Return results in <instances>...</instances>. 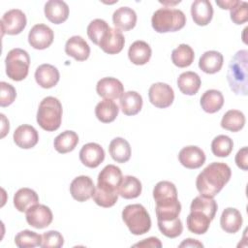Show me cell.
Masks as SVG:
<instances>
[{"mask_svg": "<svg viewBox=\"0 0 248 248\" xmlns=\"http://www.w3.org/2000/svg\"><path fill=\"white\" fill-rule=\"evenodd\" d=\"M60 78L59 71L51 64H42L35 71L36 82L43 88L55 86Z\"/></svg>", "mask_w": 248, "mask_h": 248, "instance_id": "ffe728a7", "label": "cell"}, {"mask_svg": "<svg viewBox=\"0 0 248 248\" xmlns=\"http://www.w3.org/2000/svg\"><path fill=\"white\" fill-rule=\"evenodd\" d=\"M15 243L19 248H33L41 246L42 235L33 231L24 230L16 235Z\"/></svg>", "mask_w": 248, "mask_h": 248, "instance_id": "ab89813d", "label": "cell"}, {"mask_svg": "<svg viewBox=\"0 0 248 248\" xmlns=\"http://www.w3.org/2000/svg\"><path fill=\"white\" fill-rule=\"evenodd\" d=\"M119 104L125 115H136L142 108V97L137 91H127L121 95Z\"/></svg>", "mask_w": 248, "mask_h": 248, "instance_id": "4316f807", "label": "cell"}, {"mask_svg": "<svg viewBox=\"0 0 248 248\" xmlns=\"http://www.w3.org/2000/svg\"><path fill=\"white\" fill-rule=\"evenodd\" d=\"M186 16L181 10L171 7L160 8L151 17L153 29L158 33L175 32L185 26Z\"/></svg>", "mask_w": 248, "mask_h": 248, "instance_id": "277c9868", "label": "cell"}, {"mask_svg": "<svg viewBox=\"0 0 248 248\" xmlns=\"http://www.w3.org/2000/svg\"><path fill=\"white\" fill-rule=\"evenodd\" d=\"M118 196V192H108L96 187L92 198L96 204H98L99 206L111 207L116 203Z\"/></svg>", "mask_w": 248, "mask_h": 248, "instance_id": "ee69618b", "label": "cell"}, {"mask_svg": "<svg viewBox=\"0 0 248 248\" xmlns=\"http://www.w3.org/2000/svg\"><path fill=\"white\" fill-rule=\"evenodd\" d=\"M96 91L98 95L104 99L115 100L120 98L124 93V86L119 79L107 77L98 80Z\"/></svg>", "mask_w": 248, "mask_h": 248, "instance_id": "5bb4252c", "label": "cell"}, {"mask_svg": "<svg viewBox=\"0 0 248 248\" xmlns=\"http://www.w3.org/2000/svg\"><path fill=\"white\" fill-rule=\"evenodd\" d=\"M125 38L122 32L116 28H111L105 34L99 43V46L108 54L119 53L124 46Z\"/></svg>", "mask_w": 248, "mask_h": 248, "instance_id": "e0dca14e", "label": "cell"}, {"mask_svg": "<svg viewBox=\"0 0 248 248\" xmlns=\"http://www.w3.org/2000/svg\"><path fill=\"white\" fill-rule=\"evenodd\" d=\"M233 148L232 140L226 135L215 137L211 142V151L216 157H227Z\"/></svg>", "mask_w": 248, "mask_h": 248, "instance_id": "f35d334b", "label": "cell"}, {"mask_svg": "<svg viewBox=\"0 0 248 248\" xmlns=\"http://www.w3.org/2000/svg\"><path fill=\"white\" fill-rule=\"evenodd\" d=\"M181 211V204L178 200L162 204H156V215L157 221L161 220H171L177 218Z\"/></svg>", "mask_w": 248, "mask_h": 248, "instance_id": "60d3db41", "label": "cell"}, {"mask_svg": "<svg viewBox=\"0 0 248 248\" xmlns=\"http://www.w3.org/2000/svg\"><path fill=\"white\" fill-rule=\"evenodd\" d=\"M93 180L87 175H79L73 179L70 185V193L78 202H83L93 197L95 192Z\"/></svg>", "mask_w": 248, "mask_h": 248, "instance_id": "8fae6325", "label": "cell"}, {"mask_svg": "<svg viewBox=\"0 0 248 248\" xmlns=\"http://www.w3.org/2000/svg\"><path fill=\"white\" fill-rule=\"evenodd\" d=\"M105 159L103 147L96 142L84 144L79 151L80 162L88 168H97Z\"/></svg>", "mask_w": 248, "mask_h": 248, "instance_id": "9a60e30c", "label": "cell"}, {"mask_svg": "<svg viewBox=\"0 0 248 248\" xmlns=\"http://www.w3.org/2000/svg\"><path fill=\"white\" fill-rule=\"evenodd\" d=\"M150 103L159 108L170 107L174 100V92L170 85L165 82L153 83L148 90Z\"/></svg>", "mask_w": 248, "mask_h": 248, "instance_id": "ba28073f", "label": "cell"}, {"mask_svg": "<svg viewBox=\"0 0 248 248\" xmlns=\"http://www.w3.org/2000/svg\"><path fill=\"white\" fill-rule=\"evenodd\" d=\"M1 117H2V134H1V138H4L5 135L9 132L10 125H9V120L5 117V115L3 113H1Z\"/></svg>", "mask_w": 248, "mask_h": 248, "instance_id": "f5cc1de1", "label": "cell"}, {"mask_svg": "<svg viewBox=\"0 0 248 248\" xmlns=\"http://www.w3.org/2000/svg\"><path fill=\"white\" fill-rule=\"evenodd\" d=\"M5 65L8 78L15 81L23 80L29 72V54L22 48H13L5 58Z\"/></svg>", "mask_w": 248, "mask_h": 248, "instance_id": "8992f818", "label": "cell"}, {"mask_svg": "<svg viewBox=\"0 0 248 248\" xmlns=\"http://www.w3.org/2000/svg\"><path fill=\"white\" fill-rule=\"evenodd\" d=\"M238 1L237 0H229V1H216V4L220 6L222 9L225 10H231L232 7L236 5Z\"/></svg>", "mask_w": 248, "mask_h": 248, "instance_id": "816d5d0a", "label": "cell"}, {"mask_svg": "<svg viewBox=\"0 0 248 248\" xmlns=\"http://www.w3.org/2000/svg\"><path fill=\"white\" fill-rule=\"evenodd\" d=\"M45 16L54 24H60L69 16V6L62 0H49L45 4Z\"/></svg>", "mask_w": 248, "mask_h": 248, "instance_id": "ac0fdd59", "label": "cell"}, {"mask_svg": "<svg viewBox=\"0 0 248 248\" xmlns=\"http://www.w3.org/2000/svg\"><path fill=\"white\" fill-rule=\"evenodd\" d=\"M53 39L52 29L43 23L35 24L28 33V43L36 49L47 48L52 44Z\"/></svg>", "mask_w": 248, "mask_h": 248, "instance_id": "30bf717a", "label": "cell"}, {"mask_svg": "<svg viewBox=\"0 0 248 248\" xmlns=\"http://www.w3.org/2000/svg\"><path fill=\"white\" fill-rule=\"evenodd\" d=\"M153 199L156 204L170 202L178 200L175 185L167 180L158 182L153 189Z\"/></svg>", "mask_w": 248, "mask_h": 248, "instance_id": "d4e9b609", "label": "cell"}, {"mask_svg": "<svg viewBox=\"0 0 248 248\" xmlns=\"http://www.w3.org/2000/svg\"><path fill=\"white\" fill-rule=\"evenodd\" d=\"M212 220L203 212L193 210L187 217L186 223L188 230L196 234H203L207 232Z\"/></svg>", "mask_w": 248, "mask_h": 248, "instance_id": "f546056e", "label": "cell"}, {"mask_svg": "<svg viewBox=\"0 0 248 248\" xmlns=\"http://www.w3.org/2000/svg\"><path fill=\"white\" fill-rule=\"evenodd\" d=\"M0 23L2 34L16 35L25 28L27 19L21 10L12 9L3 15Z\"/></svg>", "mask_w": 248, "mask_h": 248, "instance_id": "52a82bcc", "label": "cell"}, {"mask_svg": "<svg viewBox=\"0 0 248 248\" xmlns=\"http://www.w3.org/2000/svg\"><path fill=\"white\" fill-rule=\"evenodd\" d=\"M242 222L241 213L233 207L225 208L220 217L221 228L228 233L237 232L242 226Z\"/></svg>", "mask_w": 248, "mask_h": 248, "instance_id": "603a6c76", "label": "cell"}, {"mask_svg": "<svg viewBox=\"0 0 248 248\" xmlns=\"http://www.w3.org/2000/svg\"><path fill=\"white\" fill-rule=\"evenodd\" d=\"M141 189V182L137 177L132 175H125L119 184L118 194L127 200L136 199L140 195Z\"/></svg>", "mask_w": 248, "mask_h": 248, "instance_id": "836d02e7", "label": "cell"}, {"mask_svg": "<svg viewBox=\"0 0 248 248\" xmlns=\"http://www.w3.org/2000/svg\"><path fill=\"white\" fill-rule=\"evenodd\" d=\"M191 16L197 25H207L213 16V8L208 0H195L191 5Z\"/></svg>", "mask_w": 248, "mask_h": 248, "instance_id": "44dd1931", "label": "cell"}, {"mask_svg": "<svg viewBox=\"0 0 248 248\" xmlns=\"http://www.w3.org/2000/svg\"><path fill=\"white\" fill-rule=\"evenodd\" d=\"M121 170L114 165H107L98 174V188L108 191V192H118L119 184L122 180Z\"/></svg>", "mask_w": 248, "mask_h": 248, "instance_id": "9c48e42d", "label": "cell"}, {"mask_svg": "<svg viewBox=\"0 0 248 248\" xmlns=\"http://www.w3.org/2000/svg\"><path fill=\"white\" fill-rule=\"evenodd\" d=\"M223 55L216 50L205 51L199 60V68L206 74H215L223 66Z\"/></svg>", "mask_w": 248, "mask_h": 248, "instance_id": "83f0119b", "label": "cell"}, {"mask_svg": "<svg viewBox=\"0 0 248 248\" xmlns=\"http://www.w3.org/2000/svg\"><path fill=\"white\" fill-rule=\"evenodd\" d=\"M218 205L213 198H208L204 196L196 197L190 205V210H199L205 213L211 220L214 219Z\"/></svg>", "mask_w": 248, "mask_h": 248, "instance_id": "74e56055", "label": "cell"}, {"mask_svg": "<svg viewBox=\"0 0 248 248\" xmlns=\"http://www.w3.org/2000/svg\"><path fill=\"white\" fill-rule=\"evenodd\" d=\"M231 19L235 24H242L248 20V8L247 3L238 1L234 7L230 10Z\"/></svg>", "mask_w": 248, "mask_h": 248, "instance_id": "bcb514c9", "label": "cell"}, {"mask_svg": "<svg viewBox=\"0 0 248 248\" xmlns=\"http://www.w3.org/2000/svg\"><path fill=\"white\" fill-rule=\"evenodd\" d=\"M53 215L50 208L45 204H35L26 211L27 223L35 229H44L52 222Z\"/></svg>", "mask_w": 248, "mask_h": 248, "instance_id": "7c38bea8", "label": "cell"}, {"mask_svg": "<svg viewBox=\"0 0 248 248\" xmlns=\"http://www.w3.org/2000/svg\"><path fill=\"white\" fill-rule=\"evenodd\" d=\"M122 220L135 235L147 232L151 228V219L145 207L140 203L129 204L122 210Z\"/></svg>", "mask_w": 248, "mask_h": 248, "instance_id": "5b68a950", "label": "cell"}, {"mask_svg": "<svg viewBox=\"0 0 248 248\" xmlns=\"http://www.w3.org/2000/svg\"><path fill=\"white\" fill-rule=\"evenodd\" d=\"M0 88H1V94H0V106L2 108L10 106L16 97V88L5 81L0 82Z\"/></svg>", "mask_w": 248, "mask_h": 248, "instance_id": "7dc6e473", "label": "cell"}, {"mask_svg": "<svg viewBox=\"0 0 248 248\" xmlns=\"http://www.w3.org/2000/svg\"><path fill=\"white\" fill-rule=\"evenodd\" d=\"M63 244L64 238L57 231H48L42 235L41 247L43 248H59L62 247Z\"/></svg>", "mask_w": 248, "mask_h": 248, "instance_id": "f6af8a7d", "label": "cell"}, {"mask_svg": "<svg viewBox=\"0 0 248 248\" xmlns=\"http://www.w3.org/2000/svg\"><path fill=\"white\" fill-rule=\"evenodd\" d=\"M178 160L180 164L187 169H199L205 162V154L199 146L189 145L179 151Z\"/></svg>", "mask_w": 248, "mask_h": 248, "instance_id": "4fadbf2b", "label": "cell"}, {"mask_svg": "<svg viewBox=\"0 0 248 248\" xmlns=\"http://www.w3.org/2000/svg\"><path fill=\"white\" fill-rule=\"evenodd\" d=\"M65 52L67 55L78 61H84L89 57L90 46L80 36H72L65 44Z\"/></svg>", "mask_w": 248, "mask_h": 248, "instance_id": "d6986e66", "label": "cell"}, {"mask_svg": "<svg viewBox=\"0 0 248 248\" xmlns=\"http://www.w3.org/2000/svg\"><path fill=\"white\" fill-rule=\"evenodd\" d=\"M202 108L207 113H214L221 109L224 105L223 94L216 89L206 90L201 97Z\"/></svg>", "mask_w": 248, "mask_h": 248, "instance_id": "4dcf8cb0", "label": "cell"}, {"mask_svg": "<svg viewBox=\"0 0 248 248\" xmlns=\"http://www.w3.org/2000/svg\"><path fill=\"white\" fill-rule=\"evenodd\" d=\"M157 222L160 232L169 238H175L182 233L183 226L179 217L171 220H159Z\"/></svg>", "mask_w": 248, "mask_h": 248, "instance_id": "7bdbcfd3", "label": "cell"}, {"mask_svg": "<svg viewBox=\"0 0 248 248\" xmlns=\"http://www.w3.org/2000/svg\"><path fill=\"white\" fill-rule=\"evenodd\" d=\"M231 168L222 162H213L205 167L197 176L196 187L202 196L214 198L229 182Z\"/></svg>", "mask_w": 248, "mask_h": 248, "instance_id": "6da1fadb", "label": "cell"}, {"mask_svg": "<svg viewBox=\"0 0 248 248\" xmlns=\"http://www.w3.org/2000/svg\"><path fill=\"white\" fill-rule=\"evenodd\" d=\"M13 138L15 143L22 149L32 148L39 141V134L37 130L28 124L18 126L14 132Z\"/></svg>", "mask_w": 248, "mask_h": 248, "instance_id": "2e32d148", "label": "cell"}, {"mask_svg": "<svg viewBox=\"0 0 248 248\" xmlns=\"http://www.w3.org/2000/svg\"><path fill=\"white\" fill-rule=\"evenodd\" d=\"M160 3H162V4H170V5H175V4H177V3H180V1H175V2H161L160 1Z\"/></svg>", "mask_w": 248, "mask_h": 248, "instance_id": "db71d44e", "label": "cell"}, {"mask_svg": "<svg viewBox=\"0 0 248 248\" xmlns=\"http://www.w3.org/2000/svg\"><path fill=\"white\" fill-rule=\"evenodd\" d=\"M245 125V115L238 109H230L222 117L221 127L231 132H238Z\"/></svg>", "mask_w": 248, "mask_h": 248, "instance_id": "d590c367", "label": "cell"}, {"mask_svg": "<svg viewBox=\"0 0 248 248\" xmlns=\"http://www.w3.org/2000/svg\"><path fill=\"white\" fill-rule=\"evenodd\" d=\"M195 58V52L193 48L186 44L179 45L171 52V61L172 63L179 67L185 68L190 66Z\"/></svg>", "mask_w": 248, "mask_h": 248, "instance_id": "8d00e7d4", "label": "cell"}, {"mask_svg": "<svg viewBox=\"0 0 248 248\" xmlns=\"http://www.w3.org/2000/svg\"><path fill=\"white\" fill-rule=\"evenodd\" d=\"M247 63L248 51L246 49L238 50L229 63L227 79L230 88L236 95H247Z\"/></svg>", "mask_w": 248, "mask_h": 248, "instance_id": "7a4b0ae2", "label": "cell"}, {"mask_svg": "<svg viewBox=\"0 0 248 248\" xmlns=\"http://www.w3.org/2000/svg\"><path fill=\"white\" fill-rule=\"evenodd\" d=\"M202 84L200 76L192 71H187L179 75L177 78V86L185 95H195L199 91Z\"/></svg>", "mask_w": 248, "mask_h": 248, "instance_id": "f1b7e54d", "label": "cell"}, {"mask_svg": "<svg viewBox=\"0 0 248 248\" xmlns=\"http://www.w3.org/2000/svg\"><path fill=\"white\" fill-rule=\"evenodd\" d=\"M111 158L117 163H126L131 157L130 143L123 138H114L108 146Z\"/></svg>", "mask_w": 248, "mask_h": 248, "instance_id": "1f68e13d", "label": "cell"}, {"mask_svg": "<svg viewBox=\"0 0 248 248\" xmlns=\"http://www.w3.org/2000/svg\"><path fill=\"white\" fill-rule=\"evenodd\" d=\"M133 246L134 247H155V248L158 247V248H160V247H162V243H161L159 238L151 236V237L143 239L140 242H138V243L134 244Z\"/></svg>", "mask_w": 248, "mask_h": 248, "instance_id": "681fc988", "label": "cell"}, {"mask_svg": "<svg viewBox=\"0 0 248 248\" xmlns=\"http://www.w3.org/2000/svg\"><path fill=\"white\" fill-rule=\"evenodd\" d=\"M112 22L116 29L129 31L136 26L137 14L132 8L120 7L112 15Z\"/></svg>", "mask_w": 248, "mask_h": 248, "instance_id": "7402d4cb", "label": "cell"}, {"mask_svg": "<svg viewBox=\"0 0 248 248\" xmlns=\"http://www.w3.org/2000/svg\"><path fill=\"white\" fill-rule=\"evenodd\" d=\"M63 108L60 101L52 96L44 98L38 108L37 122L40 127L47 132L56 131L62 121Z\"/></svg>", "mask_w": 248, "mask_h": 248, "instance_id": "3957f363", "label": "cell"}, {"mask_svg": "<svg viewBox=\"0 0 248 248\" xmlns=\"http://www.w3.org/2000/svg\"><path fill=\"white\" fill-rule=\"evenodd\" d=\"M247 157H248L247 146H244L241 149H239L235 155V164L238 168H240L243 170H247L248 169Z\"/></svg>", "mask_w": 248, "mask_h": 248, "instance_id": "c3c4849f", "label": "cell"}, {"mask_svg": "<svg viewBox=\"0 0 248 248\" xmlns=\"http://www.w3.org/2000/svg\"><path fill=\"white\" fill-rule=\"evenodd\" d=\"M109 29L110 27L106 20L95 18L87 26V35L95 45L99 46L100 41Z\"/></svg>", "mask_w": 248, "mask_h": 248, "instance_id": "b9f144b4", "label": "cell"}, {"mask_svg": "<svg viewBox=\"0 0 248 248\" xmlns=\"http://www.w3.org/2000/svg\"><path fill=\"white\" fill-rule=\"evenodd\" d=\"M37 203H39V196L30 188H20L14 195V205L20 212H26Z\"/></svg>", "mask_w": 248, "mask_h": 248, "instance_id": "484cf974", "label": "cell"}, {"mask_svg": "<svg viewBox=\"0 0 248 248\" xmlns=\"http://www.w3.org/2000/svg\"><path fill=\"white\" fill-rule=\"evenodd\" d=\"M179 247H203V244L197 239L186 238L179 244Z\"/></svg>", "mask_w": 248, "mask_h": 248, "instance_id": "f907efd6", "label": "cell"}, {"mask_svg": "<svg viewBox=\"0 0 248 248\" xmlns=\"http://www.w3.org/2000/svg\"><path fill=\"white\" fill-rule=\"evenodd\" d=\"M78 143V136L76 132L71 130H66L59 134L53 141V146L55 150L61 154L68 153L75 149Z\"/></svg>", "mask_w": 248, "mask_h": 248, "instance_id": "e575fe53", "label": "cell"}, {"mask_svg": "<svg viewBox=\"0 0 248 248\" xmlns=\"http://www.w3.org/2000/svg\"><path fill=\"white\" fill-rule=\"evenodd\" d=\"M152 50L150 46L144 41H135L128 49V57L135 65H144L151 57Z\"/></svg>", "mask_w": 248, "mask_h": 248, "instance_id": "cb8c5ba5", "label": "cell"}, {"mask_svg": "<svg viewBox=\"0 0 248 248\" xmlns=\"http://www.w3.org/2000/svg\"><path fill=\"white\" fill-rule=\"evenodd\" d=\"M118 111L119 108L116 103L108 99H104L99 102L95 108V115L103 123L114 121L118 115Z\"/></svg>", "mask_w": 248, "mask_h": 248, "instance_id": "d6a6232c", "label": "cell"}]
</instances>
